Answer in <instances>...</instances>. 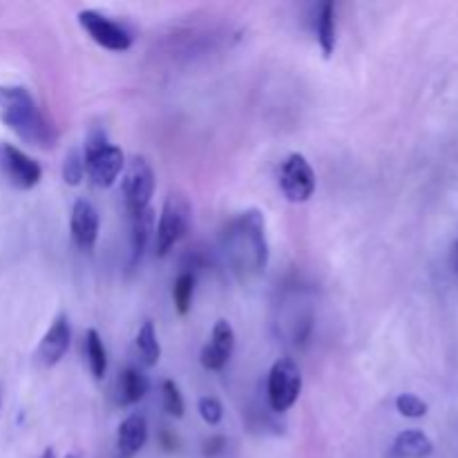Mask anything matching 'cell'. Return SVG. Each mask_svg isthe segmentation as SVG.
<instances>
[{
    "instance_id": "6da1fadb",
    "label": "cell",
    "mask_w": 458,
    "mask_h": 458,
    "mask_svg": "<svg viewBox=\"0 0 458 458\" xmlns=\"http://www.w3.org/2000/svg\"><path fill=\"white\" fill-rule=\"evenodd\" d=\"M0 123L38 150H54L58 143L56 125L25 85H0Z\"/></svg>"
},
{
    "instance_id": "7a4b0ae2",
    "label": "cell",
    "mask_w": 458,
    "mask_h": 458,
    "mask_svg": "<svg viewBox=\"0 0 458 458\" xmlns=\"http://www.w3.org/2000/svg\"><path fill=\"white\" fill-rule=\"evenodd\" d=\"M224 249L233 271L244 280L258 277L268 267L267 222L258 208H249L231 219L224 233Z\"/></svg>"
},
{
    "instance_id": "3957f363",
    "label": "cell",
    "mask_w": 458,
    "mask_h": 458,
    "mask_svg": "<svg viewBox=\"0 0 458 458\" xmlns=\"http://www.w3.org/2000/svg\"><path fill=\"white\" fill-rule=\"evenodd\" d=\"M85 174L97 188L114 186L125 168V155L119 146L107 141L106 132L94 130L85 141Z\"/></svg>"
},
{
    "instance_id": "277c9868",
    "label": "cell",
    "mask_w": 458,
    "mask_h": 458,
    "mask_svg": "<svg viewBox=\"0 0 458 458\" xmlns=\"http://www.w3.org/2000/svg\"><path fill=\"white\" fill-rule=\"evenodd\" d=\"M192 222L191 199L182 191H170L161 206L159 222L155 226V253L165 258L182 242Z\"/></svg>"
},
{
    "instance_id": "5b68a950",
    "label": "cell",
    "mask_w": 458,
    "mask_h": 458,
    "mask_svg": "<svg viewBox=\"0 0 458 458\" xmlns=\"http://www.w3.org/2000/svg\"><path fill=\"white\" fill-rule=\"evenodd\" d=\"M302 392V371L291 358H280L273 362L267 380L268 407L276 414H284L298 403Z\"/></svg>"
},
{
    "instance_id": "8992f818",
    "label": "cell",
    "mask_w": 458,
    "mask_h": 458,
    "mask_svg": "<svg viewBox=\"0 0 458 458\" xmlns=\"http://www.w3.org/2000/svg\"><path fill=\"white\" fill-rule=\"evenodd\" d=\"M81 30L98 45V47L107 49V52H128L132 47V31L119 21H112L106 13L97 12V9H81L76 13Z\"/></svg>"
},
{
    "instance_id": "52a82bcc",
    "label": "cell",
    "mask_w": 458,
    "mask_h": 458,
    "mask_svg": "<svg viewBox=\"0 0 458 458\" xmlns=\"http://www.w3.org/2000/svg\"><path fill=\"white\" fill-rule=\"evenodd\" d=\"M316 170L300 152H291L280 168V191L291 204H307L316 195Z\"/></svg>"
},
{
    "instance_id": "ba28073f",
    "label": "cell",
    "mask_w": 458,
    "mask_h": 458,
    "mask_svg": "<svg viewBox=\"0 0 458 458\" xmlns=\"http://www.w3.org/2000/svg\"><path fill=\"white\" fill-rule=\"evenodd\" d=\"M152 195H155V173H152L150 164L146 157H132L123 177L125 208H128L130 217L150 208Z\"/></svg>"
},
{
    "instance_id": "9c48e42d",
    "label": "cell",
    "mask_w": 458,
    "mask_h": 458,
    "mask_svg": "<svg viewBox=\"0 0 458 458\" xmlns=\"http://www.w3.org/2000/svg\"><path fill=\"white\" fill-rule=\"evenodd\" d=\"M0 170H3L4 179L18 191H31L38 186L40 177H43V168L38 165V161H34L12 143H0Z\"/></svg>"
},
{
    "instance_id": "30bf717a",
    "label": "cell",
    "mask_w": 458,
    "mask_h": 458,
    "mask_svg": "<svg viewBox=\"0 0 458 458\" xmlns=\"http://www.w3.org/2000/svg\"><path fill=\"white\" fill-rule=\"evenodd\" d=\"M233 352H235V329L228 320H217L208 343L201 349V365L208 371H222L231 362Z\"/></svg>"
},
{
    "instance_id": "8fae6325",
    "label": "cell",
    "mask_w": 458,
    "mask_h": 458,
    "mask_svg": "<svg viewBox=\"0 0 458 458\" xmlns=\"http://www.w3.org/2000/svg\"><path fill=\"white\" fill-rule=\"evenodd\" d=\"M98 231H101L98 210L88 199H76L70 215V233L74 244L85 253H92L98 240Z\"/></svg>"
},
{
    "instance_id": "7c38bea8",
    "label": "cell",
    "mask_w": 458,
    "mask_h": 458,
    "mask_svg": "<svg viewBox=\"0 0 458 458\" xmlns=\"http://www.w3.org/2000/svg\"><path fill=\"white\" fill-rule=\"evenodd\" d=\"M72 344V329L70 320H67L65 313H58L54 318V322L49 325V329L45 331V335L40 338L38 349H36V360L43 367H54L65 358L67 349Z\"/></svg>"
},
{
    "instance_id": "4fadbf2b",
    "label": "cell",
    "mask_w": 458,
    "mask_h": 458,
    "mask_svg": "<svg viewBox=\"0 0 458 458\" xmlns=\"http://www.w3.org/2000/svg\"><path fill=\"white\" fill-rule=\"evenodd\" d=\"M148 441V420L143 414H130L116 432V452L121 458H132L143 450Z\"/></svg>"
},
{
    "instance_id": "5bb4252c",
    "label": "cell",
    "mask_w": 458,
    "mask_h": 458,
    "mask_svg": "<svg viewBox=\"0 0 458 458\" xmlns=\"http://www.w3.org/2000/svg\"><path fill=\"white\" fill-rule=\"evenodd\" d=\"M155 210L146 208L130 217V246H132V262L137 264L146 253L148 244L155 237Z\"/></svg>"
},
{
    "instance_id": "9a60e30c",
    "label": "cell",
    "mask_w": 458,
    "mask_h": 458,
    "mask_svg": "<svg viewBox=\"0 0 458 458\" xmlns=\"http://www.w3.org/2000/svg\"><path fill=\"white\" fill-rule=\"evenodd\" d=\"M392 452L396 458H429L434 454V443L420 429H405L396 437Z\"/></svg>"
},
{
    "instance_id": "2e32d148",
    "label": "cell",
    "mask_w": 458,
    "mask_h": 458,
    "mask_svg": "<svg viewBox=\"0 0 458 458\" xmlns=\"http://www.w3.org/2000/svg\"><path fill=\"white\" fill-rule=\"evenodd\" d=\"M150 389V380L137 367H128L125 371H121L119 376V403L121 405H137L139 401H143Z\"/></svg>"
},
{
    "instance_id": "e0dca14e",
    "label": "cell",
    "mask_w": 458,
    "mask_h": 458,
    "mask_svg": "<svg viewBox=\"0 0 458 458\" xmlns=\"http://www.w3.org/2000/svg\"><path fill=\"white\" fill-rule=\"evenodd\" d=\"M313 27H316V38L320 45L322 54L331 56L335 49V7L334 3H322L316 7V18H313Z\"/></svg>"
},
{
    "instance_id": "ac0fdd59",
    "label": "cell",
    "mask_w": 458,
    "mask_h": 458,
    "mask_svg": "<svg viewBox=\"0 0 458 458\" xmlns=\"http://www.w3.org/2000/svg\"><path fill=\"white\" fill-rule=\"evenodd\" d=\"M83 352H85V358H88V367H89V371H92L94 380L106 378V374H107V352H106V344H103L101 335H98L97 329L85 331Z\"/></svg>"
},
{
    "instance_id": "d6986e66",
    "label": "cell",
    "mask_w": 458,
    "mask_h": 458,
    "mask_svg": "<svg viewBox=\"0 0 458 458\" xmlns=\"http://www.w3.org/2000/svg\"><path fill=\"white\" fill-rule=\"evenodd\" d=\"M134 344H137V352L141 356V362L146 367H155L161 358V344L159 338H157L155 325L150 320H146L141 325V329L137 331V338H134Z\"/></svg>"
},
{
    "instance_id": "ffe728a7",
    "label": "cell",
    "mask_w": 458,
    "mask_h": 458,
    "mask_svg": "<svg viewBox=\"0 0 458 458\" xmlns=\"http://www.w3.org/2000/svg\"><path fill=\"white\" fill-rule=\"evenodd\" d=\"M195 286H197V276L192 271H188V268H183L173 284V302L179 316H186V313L192 309Z\"/></svg>"
},
{
    "instance_id": "44dd1931",
    "label": "cell",
    "mask_w": 458,
    "mask_h": 458,
    "mask_svg": "<svg viewBox=\"0 0 458 458\" xmlns=\"http://www.w3.org/2000/svg\"><path fill=\"white\" fill-rule=\"evenodd\" d=\"M83 179H85L83 152L72 148V150L65 155V161H63V182H65L67 186H79Z\"/></svg>"
},
{
    "instance_id": "7402d4cb",
    "label": "cell",
    "mask_w": 458,
    "mask_h": 458,
    "mask_svg": "<svg viewBox=\"0 0 458 458\" xmlns=\"http://www.w3.org/2000/svg\"><path fill=\"white\" fill-rule=\"evenodd\" d=\"M161 398H164V410L170 416H174V419H182L183 411H186V403H183L179 385L174 380H164L161 383Z\"/></svg>"
},
{
    "instance_id": "603a6c76",
    "label": "cell",
    "mask_w": 458,
    "mask_h": 458,
    "mask_svg": "<svg viewBox=\"0 0 458 458\" xmlns=\"http://www.w3.org/2000/svg\"><path fill=\"white\" fill-rule=\"evenodd\" d=\"M396 410L401 411V416H405V419H423V416L428 414L429 407L423 398L414 396V394H401V396L396 398Z\"/></svg>"
},
{
    "instance_id": "cb8c5ba5",
    "label": "cell",
    "mask_w": 458,
    "mask_h": 458,
    "mask_svg": "<svg viewBox=\"0 0 458 458\" xmlns=\"http://www.w3.org/2000/svg\"><path fill=\"white\" fill-rule=\"evenodd\" d=\"M199 416L204 419L206 425H210V428H215V425L222 423L224 419V407L222 403L217 401L215 396H204L199 398Z\"/></svg>"
},
{
    "instance_id": "d4e9b609",
    "label": "cell",
    "mask_w": 458,
    "mask_h": 458,
    "mask_svg": "<svg viewBox=\"0 0 458 458\" xmlns=\"http://www.w3.org/2000/svg\"><path fill=\"white\" fill-rule=\"evenodd\" d=\"M224 437H213L210 438V441H206V445H204V454L206 456H217L219 452L224 450Z\"/></svg>"
},
{
    "instance_id": "484cf974",
    "label": "cell",
    "mask_w": 458,
    "mask_h": 458,
    "mask_svg": "<svg viewBox=\"0 0 458 458\" xmlns=\"http://www.w3.org/2000/svg\"><path fill=\"white\" fill-rule=\"evenodd\" d=\"M450 258H452V267H454L456 271H458V240L454 242V244H452V255H450Z\"/></svg>"
},
{
    "instance_id": "4316f807",
    "label": "cell",
    "mask_w": 458,
    "mask_h": 458,
    "mask_svg": "<svg viewBox=\"0 0 458 458\" xmlns=\"http://www.w3.org/2000/svg\"><path fill=\"white\" fill-rule=\"evenodd\" d=\"M38 458H56V454H54V450H52V447H47V450H45L43 454H40Z\"/></svg>"
},
{
    "instance_id": "83f0119b",
    "label": "cell",
    "mask_w": 458,
    "mask_h": 458,
    "mask_svg": "<svg viewBox=\"0 0 458 458\" xmlns=\"http://www.w3.org/2000/svg\"><path fill=\"white\" fill-rule=\"evenodd\" d=\"M0 407H3V389H0Z\"/></svg>"
},
{
    "instance_id": "f1b7e54d",
    "label": "cell",
    "mask_w": 458,
    "mask_h": 458,
    "mask_svg": "<svg viewBox=\"0 0 458 458\" xmlns=\"http://www.w3.org/2000/svg\"><path fill=\"white\" fill-rule=\"evenodd\" d=\"M65 458H79V456H74V454H67Z\"/></svg>"
}]
</instances>
